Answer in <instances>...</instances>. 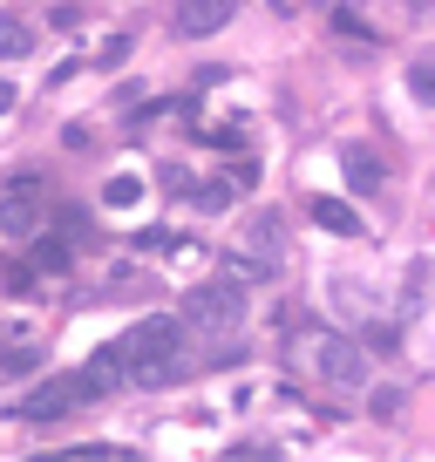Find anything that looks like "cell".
Wrapping results in <instances>:
<instances>
[{
	"mask_svg": "<svg viewBox=\"0 0 435 462\" xmlns=\"http://www.w3.org/2000/svg\"><path fill=\"white\" fill-rule=\"evenodd\" d=\"M313 225L334 231V238H361V211L347 198H313Z\"/></svg>",
	"mask_w": 435,
	"mask_h": 462,
	"instance_id": "obj_8",
	"label": "cell"
},
{
	"mask_svg": "<svg viewBox=\"0 0 435 462\" xmlns=\"http://www.w3.org/2000/svg\"><path fill=\"white\" fill-rule=\"evenodd\" d=\"M218 273L232 279V286H259V279H273V265H265V259H238V252H225V259H218Z\"/></svg>",
	"mask_w": 435,
	"mask_h": 462,
	"instance_id": "obj_12",
	"label": "cell"
},
{
	"mask_svg": "<svg viewBox=\"0 0 435 462\" xmlns=\"http://www.w3.org/2000/svg\"><path fill=\"white\" fill-rule=\"evenodd\" d=\"M123 61H130V34H109L102 42V69H123Z\"/></svg>",
	"mask_w": 435,
	"mask_h": 462,
	"instance_id": "obj_22",
	"label": "cell"
},
{
	"mask_svg": "<svg viewBox=\"0 0 435 462\" xmlns=\"http://www.w3.org/2000/svg\"><path fill=\"white\" fill-rule=\"evenodd\" d=\"M34 225H42V190L7 184V198H0V238H28Z\"/></svg>",
	"mask_w": 435,
	"mask_h": 462,
	"instance_id": "obj_7",
	"label": "cell"
},
{
	"mask_svg": "<svg viewBox=\"0 0 435 462\" xmlns=\"http://www.w3.org/2000/svg\"><path fill=\"white\" fill-rule=\"evenodd\" d=\"M21 55H34V28L14 21V14H0V61H21Z\"/></svg>",
	"mask_w": 435,
	"mask_h": 462,
	"instance_id": "obj_11",
	"label": "cell"
},
{
	"mask_svg": "<svg viewBox=\"0 0 435 462\" xmlns=\"http://www.w3.org/2000/svg\"><path fill=\"white\" fill-rule=\"evenodd\" d=\"M14 109V82H7V75H0V116Z\"/></svg>",
	"mask_w": 435,
	"mask_h": 462,
	"instance_id": "obj_26",
	"label": "cell"
},
{
	"mask_svg": "<svg viewBox=\"0 0 435 462\" xmlns=\"http://www.w3.org/2000/svg\"><path fill=\"white\" fill-rule=\"evenodd\" d=\"M42 367V346L34 340H7L0 346V381H21V374H34Z\"/></svg>",
	"mask_w": 435,
	"mask_h": 462,
	"instance_id": "obj_9",
	"label": "cell"
},
{
	"mask_svg": "<svg viewBox=\"0 0 435 462\" xmlns=\"http://www.w3.org/2000/svg\"><path fill=\"white\" fill-rule=\"evenodd\" d=\"M313 367L334 381V388H361L367 381V346L347 340V333H319L313 340Z\"/></svg>",
	"mask_w": 435,
	"mask_h": 462,
	"instance_id": "obj_3",
	"label": "cell"
},
{
	"mask_svg": "<svg viewBox=\"0 0 435 462\" xmlns=\"http://www.w3.org/2000/svg\"><path fill=\"white\" fill-rule=\"evenodd\" d=\"M340 163H347V184L354 190H381V177H388V171H381V157H375V150H361V143H354Z\"/></svg>",
	"mask_w": 435,
	"mask_h": 462,
	"instance_id": "obj_10",
	"label": "cell"
},
{
	"mask_svg": "<svg viewBox=\"0 0 435 462\" xmlns=\"http://www.w3.org/2000/svg\"><path fill=\"white\" fill-rule=\"evenodd\" d=\"M184 313H157V319H143V327H130V333H123V374H130L136 381V388H163V381H171L177 374V346H184Z\"/></svg>",
	"mask_w": 435,
	"mask_h": 462,
	"instance_id": "obj_1",
	"label": "cell"
},
{
	"mask_svg": "<svg viewBox=\"0 0 435 462\" xmlns=\"http://www.w3.org/2000/svg\"><path fill=\"white\" fill-rule=\"evenodd\" d=\"M123 346H96V361L82 367V374H75V394H82V402H109V388H123Z\"/></svg>",
	"mask_w": 435,
	"mask_h": 462,
	"instance_id": "obj_6",
	"label": "cell"
},
{
	"mask_svg": "<svg viewBox=\"0 0 435 462\" xmlns=\"http://www.w3.org/2000/svg\"><path fill=\"white\" fill-rule=\"evenodd\" d=\"M136 252L157 259V252H177V231H136Z\"/></svg>",
	"mask_w": 435,
	"mask_h": 462,
	"instance_id": "obj_19",
	"label": "cell"
},
{
	"mask_svg": "<svg viewBox=\"0 0 435 462\" xmlns=\"http://www.w3.org/2000/svg\"><path fill=\"white\" fill-rule=\"evenodd\" d=\"M102 198H109V204L123 211V204H136V198H143V177H136V171H116L109 184H102Z\"/></svg>",
	"mask_w": 435,
	"mask_h": 462,
	"instance_id": "obj_15",
	"label": "cell"
},
{
	"mask_svg": "<svg viewBox=\"0 0 435 462\" xmlns=\"http://www.w3.org/2000/svg\"><path fill=\"white\" fill-rule=\"evenodd\" d=\"M198 143H218V150H238V130H232V123H225V130H218V123H204V130H198Z\"/></svg>",
	"mask_w": 435,
	"mask_h": 462,
	"instance_id": "obj_23",
	"label": "cell"
},
{
	"mask_svg": "<svg viewBox=\"0 0 435 462\" xmlns=\"http://www.w3.org/2000/svg\"><path fill=\"white\" fill-rule=\"evenodd\" d=\"M238 319H245V300H238L232 286H198V292H184V327H190V333H232Z\"/></svg>",
	"mask_w": 435,
	"mask_h": 462,
	"instance_id": "obj_2",
	"label": "cell"
},
{
	"mask_svg": "<svg viewBox=\"0 0 435 462\" xmlns=\"http://www.w3.org/2000/svg\"><path fill=\"white\" fill-rule=\"evenodd\" d=\"M0 286H7V292H28L34 286V259L28 265H0Z\"/></svg>",
	"mask_w": 435,
	"mask_h": 462,
	"instance_id": "obj_20",
	"label": "cell"
},
{
	"mask_svg": "<svg viewBox=\"0 0 435 462\" xmlns=\"http://www.w3.org/2000/svg\"><path fill=\"white\" fill-rule=\"evenodd\" d=\"M334 28H340V34H347V42H367V21H361V14H354V7H340V14H334Z\"/></svg>",
	"mask_w": 435,
	"mask_h": 462,
	"instance_id": "obj_24",
	"label": "cell"
},
{
	"mask_svg": "<svg viewBox=\"0 0 435 462\" xmlns=\"http://www.w3.org/2000/svg\"><path fill=\"white\" fill-rule=\"evenodd\" d=\"M238 14V0H177V34H184V42H204V34H218L225 28V21Z\"/></svg>",
	"mask_w": 435,
	"mask_h": 462,
	"instance_id": "obj_5",
	"label": "cell"
},
{
	"mask_svg": "<svg viewBox=\"0 0 435 462\" xmlns=\"http://www.w3.org/2000/svg\"><path fill=\"white\" fill-rule=\"evenodd\" d=\"M232 190H238V177L232 184H225V177H218V184H204V190H190V198L204 204V211H225V204H232Z\"/></svg>",
	"mask_w": 435,
	"mask_h": 462,
	"instance_id": "obj_17",
	"label": "cell"
},
{
	"mask_svg": "<svg viewBox=\"0 0 435 462\" xmlns=\"http://www.w3.org/2000/svg\"><path fill=\"white\" fill-rule=\"evenodd\" d=\"M367 354H402V327H388V319H375V327L361 333Z\"/></svg>",
	"mask_w": 435,
	"mask_h": 462,
	"instance_id": "obj_16",
	"label": "cell"
},
{
	"mask_svg": "<svg viewBox=\"0 0 435 462\" xmlns=\"http://www.w3.org/2000/svg\"><path fill=\"white\" fill-rule=\"evenodd\" d=\"M245 238L259 245V259H265V265H279V217H252Z\"/></svg>",
	"mask_w": 435,
	"mask_h": 462,
	"instance_id": "obj_14",
	"label": "cell"
},
{
	"mask_svg": "<svg viewBox=\"0 0 435 462\" xmlns=\"http://www.w3.org/2000/svg\"><path fill=\"white\" fill-rule=\"evenodd\" d=\"M75 402H82V394H75V374H55V381H42V388L21 394L14 415H21V421H61Z\"/></svg>",
	"mask_w": 435,
	"mask_h": 462,
	"instance_id": "obj_4",
	"label": "cell"
},
{
	"mask_svg": "<svg viewBox=\"0 0 435 462\" xmlns=\"http://www.w3.org/2000/svg\"><path fill=\"white\" fill-rule=\"evenodd\" d=\"M408 88H415V96L435 109V61H415V69H408Z\"/></svg>",
	"mask_w": 435,
	"mask_h": 462,
	"instance_id": "obj_18",
	"label": "cell"
},
{
	"mask_svg": "<svg viewBox=\"0 0 435 462\" xmlns=\"http://www.w3.org/2000/svg\"><path fill=\"white\" fill-rule=\"evenodd\" d=\"M61 231H75V238H88V211H75V204H61Z\"/></svg>",
	"mask_w": 435,
	"mask_h": 462,
	"instance_id": "obj_25",
	"label": "cell"
},
{
	"mask_svg": "<svg viewBox=\"0 0 435 462\" xmlns=\"http://www.w3.org/2000/svg\"><path fill=\"white\" fill-rule=\"evenodd\" d=\"M34 273H69V245H61L55 231H42V238H34Z\"/></svg>",
	"mask_w": 435,
	"mask_h": 462,
	"instance_id": "obj_13",
	"label": "cell"
},
{
	"mask_svg": "<svg viewBox=\"0 0 435 462\" xmlns=\"http://www.w3.org/2000/svg\"><path fill=\"white\" fill-rule=\"evenodd\" d=\"M367 408H375V421H394V415H402V394H394V388H375V402H367Z\"/></svg>",
	"mask_w": 435,
	"mask_h": 462,
	"instance_id": "obj_21",
	"label": "cell"
}]
</instances>
